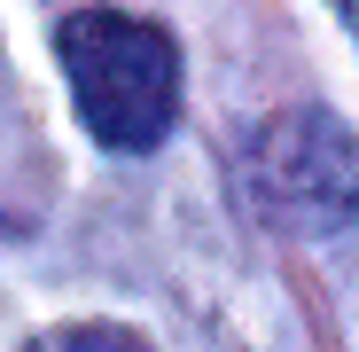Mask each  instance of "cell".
<instances>
[{
	"label": "cell",
	"mask_w": 359,
	"mask_h": 352,
	"mask_svg": "<svg viewBox=\"0 0 359 352\" xmlns=\"http://www.w3.org/2000/svg\"><path fill=\"white\" fill-rule=\"evenodd\" d=\"M63 79L79 94V117L102 149H156L180 117V47L164 24L126 16V8H79L55 32Z\"/></svg>",
	"instance_id": "1"
},
{
	"label": "cell",
	"mask_w": 359,
	"mask_h": 352,
	"mask_svg": "<svg viewBox=\"0 0 359 352\" xmlns=\"http://www.w3.org/2000/svg\"><path fill=\"white\" fill-rule=\"evenodd\" d=\"M234 188L281 235H336L359 219V141L328 110H273L234 157Z\"/></svg>",
	"instance_id": "2"
},
{
	"label": "cell",
	"mask_w": 359,
	"mask_h": 352,
	"mask_svg": "<svg viewBox=\"0 0 359 352\" xmlns=\"http://www.w3.org/2000/svg\"><path fill=\"white\" fill-rule=\"evenodd\" d=\"M24 352H149V337H133V329H117V321H63V329H47V337H32Z\"/></svg>",
	"instance_id": "3"
},
{
	"label": "cell",
	"mask_w": 359,
	"mask_h": 352,
	"mask_svg": "<svg viewBox=\"0 0 359 352\" xmlns=\"http://www.w3.org/2000/svg\"><path fill=\"white\" fill-rule=\"evenodd\" d=\"M336 8H344V16H351V32H359V0H336Z\"/></svg>",
	"instance_id": "4"
}]
</instances>
